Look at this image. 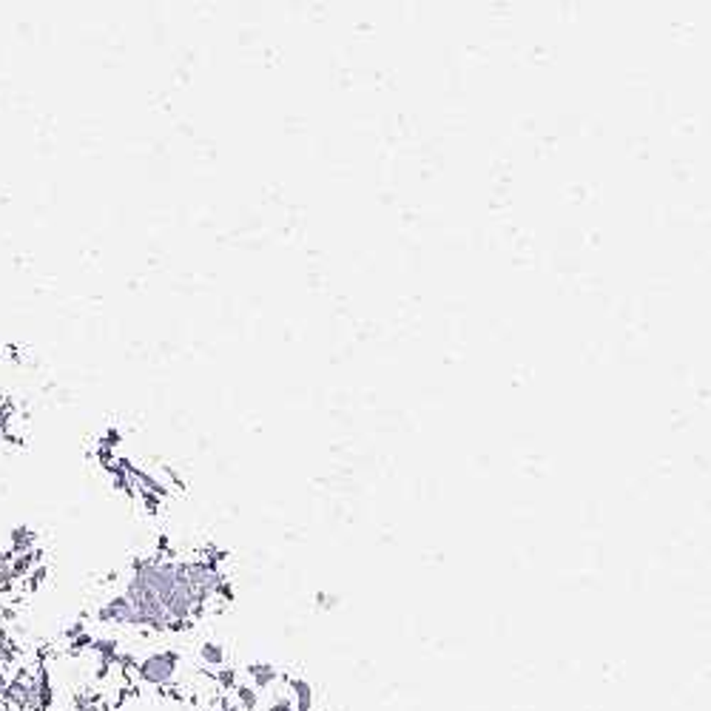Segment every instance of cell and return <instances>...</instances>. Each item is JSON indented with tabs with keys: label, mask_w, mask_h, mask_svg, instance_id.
Here are the masks:
<instances>
[{
	"label": "cell",
	"mask_w": 711,
	"mask_h": 711,
	"mask_svg": "<svg viewBox=\"0 0 711 711\" xmlns=\"http://www.w3.org/2000/svg\"><path fill=\"white\" fill-rule=\"evenodd\" d=\"M140 671H142V677L148 680V683L163 686L177 671V655H154L140 666Z\"/></svg>",
	"instance_id": "1"
},
{
	"label": "cell",
	"mask_w": 711,
	"mask_h": 711,
	"mask_svg": "<svg viewBox=\"0 0 711 711\" xmlns=\"http://www.w3.org/2000/svg\"><path fill=\"white\" fill-rule=\"evenodd\" d=\"M248 671L254 677V689H270L276 680H279V669L270 666V663H254Z\"/></svg>",
	"instance_id": "2"
},
{
	"label": "cell",
	"mask_w": 711,
	"mask_h": 711,
	"mask_svg": "<svg viewBox=\"0 0 711 711\" xmlns=\"http://www.w3.org/2000/svg\"><path fill=\"white\" fill-rule=\"evenodd\" d=\"M199 657L208 666H222L225 663V646L216 643V640H205L202 648H199Z\"/></svg>",
	"instance_id": "3"
},
{
	"label": "cell",
	"mask_w": 711,
	"mask_h": 711,
	"mask_svg": "<svg viewBox=\"0 0 711 711\" xmlns=\"http://www.w3.org/2000/svg\"><path fill=\"white\" fill-rule=\"evenodd\" d=\"M236 708H245V711H254L256 703H259V689L254 686H236Z\"/></svg>",
	"instance_id": "4"
}]
</instances>
